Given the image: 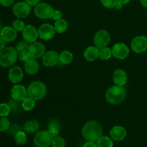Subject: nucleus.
<instances>
[{
  "instance_id": "obj_1",
  "label": "nucleus",
  "mask_w": 147,
  "mask_h": 147,
  "mask_svg": "<svg viewBox=\"0 0 147 147\" xmlns=\"http://www.w3.org/2000/svg\"><path fill=\"white\" fill-rule=\"evenodd\" d=\"M82 135L86 141L96 142L103 135V128L96 121H90L83 126Z\"/></svg>"
},
{
  "instance_id": "obj_2",
  "label": "nucleus",
  "mask_w": 147,
  "mask_h": 147,
  "mask_svg": "<svg viewBox=\"0 0 147 147\" xmlns=\"http://www.w3.org/2000/svg\"><path fill=\"white\" fill-rule=\"evenodd\" d=\"M126 97V91L123 86L117 85L109 88L106 92L105 98L106 101L112 105H119L124 101Z\"/></svg>"
},
{
  "instance_id": "obj_3",
  "label": "nucleus",
  "mask_w": 147,
  "mask_h": 147,
  "mask_svg": "<svg viewBox=\"0 0 147 147\" xmlns=\"http://www.w3.org/2000/svg\"><path fill=\"white\" fill-rule=\"evenodd\" d=\"M47 93V88L46 85L40 80L32 81L27 87L28 96L34 100H40L45 98Z\"/></svg>"
},
{
  "instance_id": "obj_4",
  "label": "nucleus",
  "mask_w": 147,
  "mask_h": 147,
  "mask_svg": "<svg viewBox=\"0 0 147 147\" xmlns=\"http://www.w3.org/2000/svg\"><path fill=\"white\" fill-rule=\"evenodd\" d=\"M18 60V53L14 47H6L0 52V66L11 67Z\"/></svg>"
},
{
  "instance_id": "obj_5",
  "label": "nucleus",
  "mask_w": 147,
  "mask_h": 147,
  "mask_svg": "<svg viewBox=\"0 0 147 147\" xmlns=\"http://www.w3.org/2000/svg\"><path fill=\"white\" fill-rule=\"evenodd\" d=\"M54 9L50 4L46 2H40L34 8V14L40 20L51 19Z\"/></svg>"
},
{
  "instance_id": "obj_6",
  "label": "nucleus",
  "mask_w": 147,
  "mask_h": 147,
  "mask_svg": "<svg viewBox=\"0 0 147 147\" xmlns=\"http://www.w3.org/2000/svg\"><path fill=\"white\" fill-rule=\"evenodd\" d=\"M32 7L26 1H19L12 7V13L17 18L24 19L30 14Z\"/></svg>"
},
{
  "instance_id": "obj_7",
  "label": "nucleus",
  "mask_w": 147,
  "mask_h": 147,
  "mask_svg": "<svg viewBox=\"0 0 147 147\" xmlns=\"http://www.w3.org/2000/svg\"><path fill=\"white\" fill-rule=\"evenodd\" d=\"M53 139L47 130L39 131L34 135L33 142L37 147H49L52 144Z\"/></svg>"
},
{
  "instance_id": "obj_8",
  "label": "nucleus",
  "mask_w": 147,
  "mask_h": 147,
  "mask_svg": "<svg viewBox=\"0 0 147 147\" xmlns=\"http://www.w3.org/2000/svg\"><path fill=\"white\" fill-rule=\"evenodd\" d=\"M131 49L136 54H142L147 50V37L139 35L134 37L131 42Z\"/></svg>"
},
{
  "instance_id": "obj_9",
  "label": "nucleus",
  "mask_w": 147,
  "mask_h": 147,
  "mask_svg": "<svg viewBox=\"0 0 147 147\" xmlns=\"http://www.w3.org/2000/svg\"><path fill=\"white\" fill-rule=\"evenodd\" d=\"M111 42L110 33L106 30H100L95 34L93 37V42L95 46L99 49L107 47Z\"/></svg>"
},
{
  "instance_id": "obj_10",
  "label": "nucleus",
  "mask_w": 147,
  "mask_h": 147,
  "mask_svg": "<svg viewBox=\"0 0 147 147\" xmlns=\"http://www.w3.org/2000/svg\"><path fill=\"white\" fill-rule=\"evenodd\" d=\"M59 53L55 50H48L46 51L42 57V63L43 65L47 67H53L57 65L60 63Z\"/></svg>"
},
{
  "instance_id": "obj_11",
  "label": "nucleus",
  "mask_w": 147,
  "mask_h": 147,
  "mask_svg": "<svg viewBox=\"0 0 147 147\" xmlns=\"http://www.w3.org/2000/svg\"><path fill=\"white\" fill-rule=\"evenodd\" d=\"M113 57L118 60H125L130 53L129 47L123 42L116 43L111 48Z\"/></svg>"
},
{
  "instance_id": "obj_12",
  "label": "nucleus",
  "mask_w": 147,
  "mask_h": 147,
  "mask_svg": "<svg viewBox=\"0 0 147 147\" xmlns=\"http://www.w3.org/2000/svg\"><path fill=\"white\" fill-rule=\"evenodd\" d=\"M56 34L54 25L49 23H44L38 28L39 37L45 41H49L55 37Z\"/></svg>"
},
{
  "instance_id": "obj_13",
  "label": "nucleus",
  "mask_w": 147,
  "mask_h": 147,
  "mask_svg": "<svg viewBox=\"0 0 147 147\" xmlns=\"http://www.w3.org/2000/svg\"><path fill=\"white\" fill-rule=\"evenodd\" d=\"M22 35L23 40L27 41L30 44L32 43L37 41V39L39 38L38 29L36 28L34 25L27 24L22 32Z\"/></svg>"
},
{
  "instance_id": "obj_14",
  "label": "nucleus",
  "mask_w": 147,
  "mask_h": 147,
  "mask_svg": "<svg viewBox=\"0 0 147 147\" xmlns=\"http://www.w3.org/2000/svg\"><path fill=\"white\" fill-rule=\"evenodd\" d=\"M28 52L31 55L32 57L34 59H40L42 57L46 52V47L43 43L36 41L30 43L29 45Z\"/></svg>"
},
{
  "instance_id": "obj_15",
  "label": "nucleus",
  "mask_w": 147,
  "mask_h": 147,
  "mask_svg": "<svg viewBox=\"0 0 147 147\" xmlns=\"http://www.w3.org/2000/svg\"><path fill=\"white\" fill-rule=\"evenodd\" d=\"M24 78V70L20 66L14 65L11 67L8 72V78L13 84H18Z\"/></svg>"
},
{
  "instance_id": "obj_16",
  "label": "nucleus",
  "mask_w": 147,
  "mask_h": 147,
  "mask_svg": "<svg viewBox=\"0 0 147 147\" xmlns=\"http://www.w3.org/2000/svg\"><path fill=\"white\" fill-rule=\"evenodd\" d=\"M11 98L14 100H18L22 102L26 97L28 96L27 93V88H26L24 86L20 84H15L13 86L10 90Z\"/></svg>"
},
{
  "instance_id": "obj_17",
  "label": "nucleus",
  "mask_w": 147,
  "mask_h": 147,
  "mask_svg": "<svg viewBox=\"0 0 147 147\" xmlns=\"http://www.w3.org/2000/svg\"><path fill=\"white\" fill-rule=\"evenodd\" d=\"M0 35L6 42H12L17 39V32L12 26H4L0 32Z\"/></svg>"
},
{
  "instance_id": "obj_18",
  "label": "nucleus",
  "mask_w": 147,
  "mask_h": 147,
  "mask_svg": "<svg viewBox=\"0 0 147 147\" xmlns=\"http://www.w3.org/2000/svg\"><path fill=\"white\" fill-rule=\"evenodd\" d=\"M110 136L113 140L116 142L123 141L127 136L126 129L122 126H115L110 130Z\"/></svg>"
},
{
  "instance_id": "obj_19",
  "label": "nucleus",
  "mask_w": 147,
  "mask_h": 147,
  "mask_svg": "<svg viewBox=\"0 0 147 147\" xmlns=\"http://www.w3.org/2000/svg\"><path fill=\"white\" fill-rule=\"evenodd\" d=\"M24 70L25 73L30 76L37 74L40 70V64L37 59L32 57L31 59L24 63Z\"/></svg>"
},
{
  "instance_id": "obj_20",
  "label": "nucleus",
  "mask_w": 147,
  "mask_h": 147,
  "mask_svg": "<svg viewBox=\"0 0 147 147\" xmlns=\"http://www.w3.org/2000/svg\"><path fill=\"white\" fill-rule=\"evenodd\" d=\"M113 80L115 85L119 86H124L128 80L127 74L126 71L122 69H116L113 73Z\"/></svg>"
},
{
  "instance_id": "obj_21",
  "label": "nucleus",
  "mask_w": 147,
  "mask_h": 147,
  "mask_svg": "<svg viewBox=\"0 0 147 147\" xmlns=\"http://www.w3.org/2000/svg\"><path fill=\"white\" fill-rule=\"evenodd\" d=\"M83 57L88 62L95 61L99 57V48L96 46H89L85 50Z\"/></svg>"
},
{
  "instance_id": "obj_22",
  "label": "nucleus",
  "mask_w": 147,
  "mask_h": 147,
  "mask_svg": "<svg viewBox=\"0 0 147 147\" xmlns=\"http://www.w3.org/2000/svg\"><path fill=\"white\" fill-rule=\"evenodd\" d=\"M40 123L37 121L30 120L24 124V131L28 134H36L40 131Z\"/></svg>"
},
{
  "instance_id": "obj_23",
  "label": "nucleus",
  "mask_w": 147,
  "mask_h": 147,
  "mask_svg": "<svg viewBox=\"0 0 147 147\" xmlns=\"http://www.w3.org/2000/svg\"><path fill=\"white\" fill-rule=\"evenodd\" d=\"M60 126H61V124L58 120H55V119L51 120L47 125V131L50 133L52 137L54 138L59 135Z\"/></svg>"
},
{
  "instance_id": "obj_24",
  "label": "nucleus",
  "mask_w": 147,
  "mask_h": 147,
  "mask_svg": "<svg viewBox=\"0 0 147 147\" xmlns=\"http://www.w3.org/2000/svg\"><path fill=\"white\" fill-rule=\"evenodd\" d=\"M60 63L63 65H69L73 62L74 56L73 54L69 50H63L59 55Z\"/></svg>"
},
{
  "instance_id": "obj_25",
  "label": "nucleus",
  "mask_w": 147,
  "mask_h": 147,
  "mask_svg": "<svg viewBox=\"0 0 147 147\" xmlns=\"http://www.w3.org/2000/svg\"><path fill=\"white\" fill-rule=\"evenodd\" d=\"M54 27L56 33L62 34L67 31V28H68V23H67V20L62 18L57 21H55L54 24Z\"/></svg>"
},
{
  "instance_id": "obj_26",
  "label": "nucleus",
  "mask_w": 147,
  "mask_h": 147,
  "mask_svg": "<svg viewBox=\"0 0 147 147\" xmlns=\"http://www.w3.org/2000/svg\"><path fill=\"white\" fill-rule=\"evenodd\" d=\"M21 103L22 109L25 111H30L33 110L36 106V100L32 98L30 96L26 97Z\"/></svg>"
},
{
  "instance_id": "obj_27",
  "label": "nucleus",
  "mask_w": 147,
  "mask_h": 147,
  "mask_svg": "<svg viewBox=\"0 0 147 147\" xmlns=\"http://www.w3.org/2000/svg\"><path fill=\"white\" fill-rule=\"evenodd\" d=\"M14 140L19 146H23L27 142V136L26 132L23 131H18L14 136Z\"/></svg>"
},
{
  "instance_id": "obj_28",
  "label": "nucleus",
  "mask_w": 147,
  "mask_h": 147,
  "mask_svg": "<svg viewBox=\"0 0 147 147\" xmlns=\"http://www.w3.org/2000/svg\"><path fill=\"white\" fill-rule=\"evenodd\" d=\"M98 147H113V139L107 136L102 135L96 142Z\"/></svg>"
},
{
  "instance_id": "obj_29",
  "label": "nucleus",
  "mask_w": 147,
  "mask_h": 147,
  "mask_svg": "<svg viewBox=\"0 0 147 147\" xmlns=\"http://www.w3.org/2000/svg\"><path fill=\"white\" fill-rule=\"evenodd\" d=\"M111 57H113L112 50L111 49L108 47V46L99 49V58L102 60H109L111 58Z\"/></svg>"
},
{
  "instance_id": "obj_30",
  "label": "nucleus",
  "mask_w": 147,
  "mask_h": 147,
  "mask_svg": "<svg viewBox=\"0 0 147 147\" xmlns=\"http://www.w3.org/2000/svg\"><path fill=\"white\" fill-rule=\"evenodd\" d=\"M11 112V108H10L9 103H0V117H7Z\"/></svg>"
},
{
  "instance_id": "obj_31",
  "label": "nucleus",
  "mask_w": 147,
  "mask_h": 147,
  "mask_svg": "<svg viewBox=\"0 0 147 147\" xmlns=\"http://www.w3.org/2000/svg\"><path fill=\"white\" fill-rule=\"evenodd\" d=\"M11 123L7 117H0V132H5L9 129Z\"/></svg>"
},
{
  "instance_id": "obj_32",
  "label": "nucleus",
  "mask_w": 147,
  "mask_h": 147,
  "mask_svg": "<svg viewBox=\"0 0 147 147\" xmlns=\"http://www.w3.org/2000/svg\"><path fill=\"white\" fill-rule=\"evenodd\" d=\"M29 45H30V43L27 42L25 41L24 40H21V41L18 42L16 44L15 47H14V48L16 49L17 53H22V52L28 50Z\"/></svg>"
},
{
  "instance_id": "obj_33",
  "label": "nucleus",
  "mask_w": 147,
  "mask_h": 147,
  "mask_svg": "<svg viewBox=\"0 0 147 147\" xmlns=\"http://www.w3.org/2000/svg\"><path fill=\"white\" fill-rule=\"evenodd\" d=\"M11 26L13 27V28L17 32H22L23 30L25 27V24L23 22V20H22V19H18L17 18V20H14L12 22V24Z\"/></svg>"
},
{
  "instance_id": "obj_34",
  "label": "nucleus",
  "mask_w": 147,
  "mask_h": 147,
  "mask_svg": "<svg viewBox=\"0 0 147 147\" xmlns=\"http://www.w3.org/2000/svg\"><path fill=\"white\" fill-rule=\"evenodd\" d=\"M52 147H65V142L61 136H57L53 139Z\"/></svg>"
},
{
  "instance_id": "obj_35",
  "label": "nucleus",
  "mask_w": 147,
  "mask_h": 147,
  "mask_svg": "<svg viewBox=\"0 0 147 147\" xmlns=\"http://www.w3.org/2000/svg\"><path fill=\"white\" fill-rule=\"evenodd\" d=\"M8 103L9 105L10 108H11V112H17L20 111V108L22 109V103H20V101H18V100L11 99Z\"/></svg>"
},
{
  "instance_id": "obj_36",
  "label": "nucleus",
  "mask_w": 147,
  "mask_h": 147,
  "mask_svg": "<svg viewBox=\"0 0 147 147\" xmlns=\"http://www.w3.org/2000/svg\"><path fill=\"white\" fill-rule=\"evenodd\" d=\"M100 1L105 8L113 9L116 7L118 0H100Z\"/></svg>"
},
{
  "instance_id": "obj_37",
  "label": "nucleus",
  "mask_w": 147,
  "mask_h": 147,
  "mask_svg": "<svg viewBox=\"0 0 147 147\" xmlns=\"http://www.w3.org/2000/svg\"><path fill=\"white\" fill-rule=\"evenodd\" d=\"M31 58L32 56L28 52V50L18 53V59L22 63H25V62H27V60H29Z\"/></svg>"
},
{
  "instance_id": "obj_38",
  "label": "nucleus",
  "mask_w": 147,
  "mask_h": 147,
  "mask_svg": "<svg viewBox=\"0 0 147 147\" xmlns=\"http://www.w3.org/2000/svg\"><path fill=\"white\" fill-rule=\"evenodd\" d=\"M62 17H63V14H62L61 11L60 10L55 9L53 13V15H52L51 19L53 20H55V21H57V20L62 19Z\"/></svg>"
},
{
  "instance_id": "obj_39",
  "label": "nucleus",
  "mask_w": 147,
  "mask_h": 147,
  "mask_svg": "<svg viewBox=\"0 0 147 147\" xmlns=\"http://www.w3.org/2000/svg\"><path fill=\"white\" fill-rule=\"evenodd\" d=\"M14 2V0H0V4L3 7H10Z\"/></svg>"
},
{
  "instance_id": "obj_40",
  "label": "nucleus",
  "mask_w": 147,
  "mask_h": 147,
  "mask_svg": "<svg viewBox=\"0 0 147 147\" xmlns=\"http://www.w3.org/2000/svg\"><path fill=\"white\" fill-rule=\"evenodd\" d=\"M25 1L28 3L31 7H35L40 2V0H25Z\"/></svg>"
},
{
  "instance_id": "obj_41",
  "label": "nucleus",
  "mask_w": 147,
  "mask_h": 147,
  "mask_svg": "<svg viewBox=\"0 0 147 147\" xmlns=\"http://www.w3.org/2000/svg\"><path fill=\"white\" fill-rule=\"evenodd\" d=\"M83 147H98V146L96 142H89V141H87V142L84 144V145H83Z\"/></svg>"
},
{
  "instance_id": "obj_42",
  "label": "nucleus",
  "mask_w": 147,
  "mask_h": 147,
  "mask_svg": "<svg viewBox=\"0 0 147 147\" xmlns=\"http://www.w3.org/2000/svg\"><path fill=\"white\" fill-rule=\"evenodd\" d=\"M6 43L7 42H5V40H4V39L1 37V35H0V52H1L3 49L5 48Z\"/></svg>"
},
{
  "instance_id": "obj_43",
  "label": "nucleus",
  "mask_w": 147,
  "mask_h": 147,
  "mask_svg": "<svg viewBox=\"0 0 147 147\" xmlns=\"http://www.w3.org/2000/svg\"><path fill=\"white\" fill-rule=\"evenodd\" d=\"M131 0H118V3L122 4V5H125V4H127L128 3H129Z\"/></svg>"
},
{
  "instance_id": "obj_44",
  "label": "nucleus",
  "mask_w": 147,
  "mask_h": 147,
  "mask_svg": "<svg viewBox=\"0 0 147 147\" xmlns=\"http://www.w3.org/2000/svg\"><path fill=\"white\" fill-rule=\"evenodd\" d=\"M142 7L147 8V0H139Z\"/></svg>"
},
{
  "instance_id": "obj_45",
  "label": "nucleus",
  "mask_w": 147,
  "mask_h": 147,
  "mask_svg": "<svg viewBox=\"0 0 147 147\" xmlns=\"http://www.w3.org/2000/svg\"><path fill=\"white\" fill-rule=\"evenodd\" d=\"M2 27H3L2 24H1V21H0V32H1V29H2Z\"/></svg>"
},
{
  "instance_id": "obj_46",
  "label": "nucleus",
  "mask_w": 147,
  "mask_h": 147,
  "mask_svg": "<svg viewBox=\"0 0 147 147\" xmlns=\"http://www.w3.org/2000/svg\"><path fill=\"white\" fill-rule=\"evenodd\" d=\"M49 147H50V146H49Z\"/></svg>"
}]
</instances>
